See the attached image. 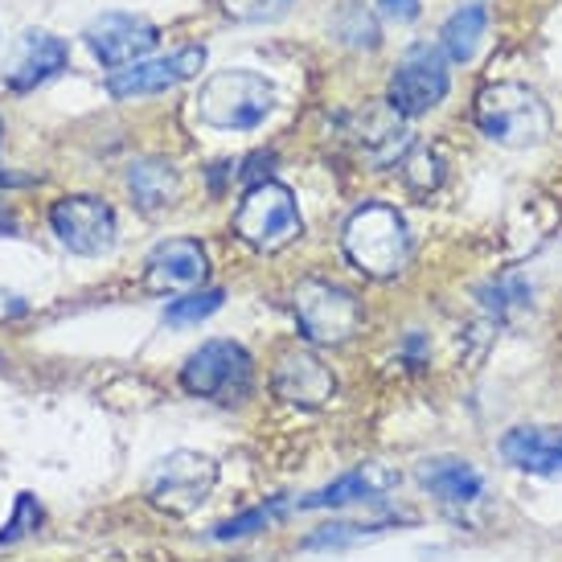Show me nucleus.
I'll return each mask as SVG.
<instances>
[{"label":"nucleus","instance_id":"1","mask_svg":"<svg viewBox=\"0 0 562 562\" xmlns=\"http://www.w3.org/2000/svg\"><path fill=\"white\" fill-rule=\"evenodd\" d=\"M341 247L349 263L370 280H391L411 263V231L406 218L386 202L358 205L341 231Z\"/></svg>","mask_w":562,"mask_h":562},{"label":"nucleus","instance_id":"2","mask_svg":"<svg viewBox=\"0 0 562 562\" xmlns=\"http://www.w3.org/2000/svg\"><path fill=\"white\" fill-rule=\"evenodd\" d=\"M476 127L501 148H530L550 136V111L526 82H488L476 94Z\"/></svg>","mask_w":562,"mask_h":562},{"label":"nucleus","instance_id":"3","mask_svg":"<svg viewBox=\"0 0 562 562\" xmlns=\"http://www.w3.org/2000/svg\"><path fill=\"white\" fill-rule=\"evenodd\" d=\"M198 120L218 132H250L259 127L276 108V91L263 75L255 70H218L202 82L198 91Z\"/></svg>","mask_w":562,"mask_h":562},{"label":"nucleus","instance_id":"4","mask_svg":"<svg viewBox=\"0 0 562 562\" xmlns=\"http://www.w3.org/2000/svg\"><path fill=\"white\" fill-rule=\"evenodd\" d=\"M235 235L255 250H283L304 235V218L292 198V189L280 181H259L243 193L235 210Z\"/></svg>","mask_w":562,"mask_h":562},{"label":"nucleus","instance_id":"5","mask_svg":"<svg viewBox=\"0 0 562 562\" xmlns=\"http://www.w3.org/2000/svg\"><path fill=\"white\" fill-rule=\"evenodd\" d=\"M250 382H255V366L238 341H205L181 366V386L222 406L243 403L250 394Z\"/></svg>","mask_w":562,"mask_h":562},{"label":"nucleus","instance_id":"6","mask_svg":"<svg viewBox=\"0 0 562 562\" xmlns=\"http://www.w3.org/2000/svg\"><path fill=\"white\" fill-rule=\"evenodd\" d=\"M448 54L431 42H419L411 46L398 58L391 75V91H386V103H391L403 120H415V115H427L431 108H439V99L448 94Z\"/></svg>","mask_w":562,"mask_h":562},{"label":"nucleus","instance_id":"7","mask_svg":"<svg viewBox=\"0 0 562 562\" xmlns=\"http://www.w3.org/2000/svg\"><path fill=\"white\" fill-rule=\"evenodd\" d=\"M218 484V464L202 452H169L148 476V501L172 517L202 509Z\"/></svg>","mask_w":562,"mask_h":562},{"label":"nucleus","instance_id":"8","mask_svg":"<svg viewBox=\"0 0 562 562\" xmlns=\"http://www.w3.org/2000/svg\"><path fill=\"white\" fill-rule=\"evenodd\" d=\"M296 321L313 345H345L361 325V304L349 288L304 280L296 288Z\"/></svg>","mask_w":562,"mask_h":562},{"label":"nucleus","instance_id":"9","mask_svg":"<svg viewBox=\"0 0 562 562\" xmlns=\"http://www.w3.org/2000/svg\"><path fill=\"white\" fill-rule=\"evenodd\" d=\"M49 226L66 250L75 255H103L115 247V214L99 198H63L49 210Z\"/></svg>","mask_w":562,"mask_h":562},{"label":"nucleus","instance_id":"10","mask_svg":"<svg viewBox=\"0 0 562 562\" xmlns=\"http://www.w3.org/2000/svg\"><path fill=\"white\" fill-rule=\"evenodd\" d=\"M345 144L358 153L370 169H391L394 160H403L411 153V136L403 127V115L386 103V108H366L358 115H349L341 124Z\"/></svg>","mask_w":562,"mask_h":562},{"label":"nucleus","instance_id":"11","mask_svg":"<svg viewBox=\"0 0 562 562\" xmlns=\"http://www.w3.org/2000/svg\"><path fill=\"white\" fill-rule=\"evenodd\" d=\"M87 46L103 66L111 70H124V66H136L144 54H153L157 46V25L144 21L136 13H103L87 25Z\"/></svg>","mask_w":562,"mask_h":562},{"label":"nucleus","instance_id":"12","mask_svg":"<svg viewBox=\"0 0 562 562\" xmlns=\"http://www.w3.org/2000/svg\"><path fill=\"white\" fill-rule=\"evenodd\" d=\"M205 66L202 46H186L169 54V58H153V63H136L124 70L108 75V94L111 99H136V94H157L169 87H181L186 79H193Z\"/></svg>","mask_w":562,"mask_h":562},{"label":"nucleus","instance_id":"13","mask_svg":"<svg viewBox=\"0 0 562 562\" xmlns=\"http://www.w3.org/2000/svg\"><path fill=\"white\" fill-rule=\"evenodd\" d=\"M210 271V259H205L202 243L193 238H169L160 243L148 263H144V288L157 292V296H169V292H189L198 288Z\"/></svg>","mask_w":562,"mask_h":562},{"label":"nucleus","instance_id":"14","mask_svg":"<svg viewBox=\"0 0 562 562\" xmlns=\"http://www.w3.org/2000/svg\"><path fill=\"white\" fill-rule=\"evenodd\" d=\"M276 394L292 406H325L337 394V378L325 361L308 353V349H283L276 361Z\"/></svg>","mask_w":562,"mask_h":562},{"label":"nucleus","instance_id":"15","mask_svg":"<svg viewBox=\"0 0 562 562\" xmlns=\"http://www.w3.org/2000/svg\"><path fill=\"white\" fill-rule=\"evenodd\" d=\"M66 66V46L46 30H30L16 37V46L4 58V87L13 91H33L37 82L54 79Z\"/></svg>","mask_w":562,"mask_h":562},{"label":"nucleus","instance_id":"16","mask_svg":"<svg viewBox=\"0 0 562 562\" xmlns=\"http://www.w3.org/2000/svg\"><path fill=\"white\" fill-rule=\"evenodd\" d=\"M501 456L517 472L562 476V427H514L501 439Z\"/></svg>","mask_w":562,"mask_h":562},{"label":"nucleus","instance_id":"17","mask_svg":"<svg viewBox=\"0 0 562 562\" xmlns=\"http://www.w3.org/2000/svg\"><path fill=\"white\" fill-rule=\"evenodd\" d=\"M398 484V472L386 464H366V469L345 472L341 481L325 484L321 493L300 501V509H345V505H358V501H382Z\"/></svg>","mask_w":562,"mask_h":562},{"label":"nucleus","instance_id":"18","mask_svg":"<svg viewBox=\"0 0 562 562\" xmlns=\"http://www.w3.org/2000/svg\"><path fill=\"white\" fill-rule=\"evenodd\" d=\"M415 481L443 505H472L484 493V476L460 456H431L415 469Z\"/></svg>","mask_w":562,"mask_h":562},{"label":"nucleus","instance_id":"19","mask_svg":"<svg viewBox=\"0 0 562 562\" xmlns=\"http://www.w3.org/2000/svg\"><path fill=\"white\" fill-rule=\"evenodd\" d=\"M127 189L144 214H160L181 202V177L169 160H132L127 165Z\"/></svg>","mask_w":562,"mask_h":562},{"label":"nucleus","instance_id":"20","mask_svg":"<svg viewBox=\"0 0 562 562\" xmlns=\"http://www.w3.org/2000/svg\"><path fill=\"white\" fill-rule=\"evenodd\" d=\"M484 37H488V9H484V4H464V9H456V13L443 21L439 49H443L452 63H472Z\"/></svg>","mask_w":562,"mask_h":562},{"label":"nucleus","instance_id":"21","mask_svg":"<svg viewBox=\"0 0 562 562\" xmlns=\"http://www.w3.org/2000/svg\"><path fill=\"white\" fill-rule=\"evenodd\" d=\"M394 526V517H382V521H370V526H358V521H333L325 530H316L304 547L308 550H325V547H358V542H370L378 533H386Z\"/></svg>","mask_w":562,"mask_h":562},{"label":"nucleus","instance_id":"22","mask_svg":"<svg viewBox=\"0 0 562 562\" xmlns=\"http://www.w3.org/2000/svg\"><path fill=\"white\" fill-rule=\"evenodd\" d=\"M222 300H226V292H222V288L189 292V296H181V300H169V308H165V321H169V325H177V328L198 325V321H205V316L218 313Z\"/></svg>","mask_w":562,"mask_h":562},{"label":"nucleus","instance_id":"23","mask_svg":"<svg viewBox=\"0 0 562 562\" xmlns=\"http://www.w3.org/2000/svg\"><path fill=\"white\" fill-rule=\"evenodd\" d=\"M398 172H403V181L415 193H431V189H439V181H443V160H439V153H431V148H411L403 160H398Z\"/></svg>","mask_w":562,"mask_h":562},{"label":"nucleus","instance_id":"24","mask_svg":"<svg viewBox=\"0 0 562 562\" xmlns=\"http://www.w3.org/2000/svg\"><path fill=\"white\" fill-rule=\"evenodd\" d=\"M283 514V501H271V505H255V509H247V514L231 517V521H222V526H214V538L218 542H231V538H247V533L255 530H267L276 517Z\"/></svg>","mask_w":562,"mask_h":562},{"label":"nucleus","instance_id":"25","mask_svg":"<svg viewBox=\"0 0 562 562\" xmlns=\"http://www.w3.org/2000/svg\"><path fill=\"white\" fill-rule=\"evenodd\" d=\"M218 9L238 25H263L292 9V0H218Z\"/></svg>","mask_w":562,"mask_h":562},{"label":"nucleus","instance_id":"26","mask_svg":"<svg viewBox=\"0 0 562 562\" xmlns=\"http://www.w3.org/2000/svg\"><path fill=\"white\" fill-rule=\"evenodd\" d=\"M530 300V288L517 280V276H505V280H497L488 292H484V308L488 313H497V316H505L509 308H521Z\"/></svg>","mask_w":562,"mask_h":562},{"label":"nucleus","instance_id":"27","mask_svg":"<svg viewBox=\"0 0 562 562\" xmlns=\"http://www.w3.org/2000/svg\"><path fill=\"white\" fill-rule=\"evenodd\" d=\"M378 9L391 21H415L419 16V0H378Z\"/></svg>","mask_w":562,"mask_h":562},{"label":"nucleus","instance_id":"28","mask_svg":"<svg viewBox=\"0 0 562 562\" xmlns=\"http://www.w3.org/2000/svg\"><path fill=\"white\" fill-rule=\"evenodd\" d=\"M0 231H13V218H9L4 210H0Z\"/></svg>","mask_w":562,"mask_h":562},{"label":"nucleus","instance_id":"29","mask_svg":"<svg viewBox=\"0 0 562 562\" xmlns=\"http://www.w3.org/2000/svg\"><path fill=\"white\" fill-rule=\"evenodd\" d=\"M0 136H4V124H0Z\"/></svg>","mask_w":562,"mask_h":562}]
</instances>
